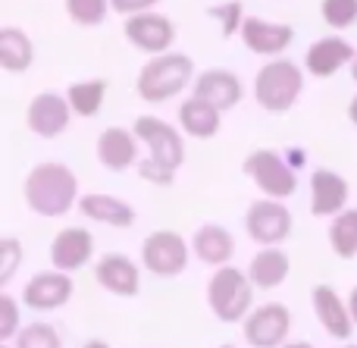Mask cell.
<instances>
[{"label": "cell", "mask_w": 357, "mask_h": 348, "mask_svg": "<svg viewBox=\"0 0 357 348\" xmlns=\"http://www.w3.org/2000/svg\"><path fill=\"white\" fill-rule=\"evenodd\" d=\"M135 138L142 144H148L151 157L138 167L144 182H154V186H173L178 167L185 163V142L176 132V126L163 123L157 116H138L132 126Z\"/></svg>", "instance_id": "cell-1"}, {"label": "cell", "mask_w": 357, "mask_h": 348, "mask_svg": "<svg viewBox=\"0 0 357 348\" xmlns=\"http://www.w3.org/2000/svg\"><path fill=\"white\" fill-rule=\"evenodd\" d=\"M25 204L38 213V217H66L69 211L75 207V198H79V179L75 173L66 167V163H38L31 167V173L25 176Z\"/></svg>", "instance_id": "cell-2"}, {"label": "cell", "mask_w": 357, "mask_h": 348, "mask_svg": "<svg viewBox=\"0 0 357 348\" xmlns=\"http://www.w3.org/2000/svg\"><path fill=\"white\" fill-rule=\"evenodd\" d=\"M191 82H195V63H191V56L169 50V54L151 56L144 63L142 73H138L135 91L148 104H163V100L176 98L178 91H185Z\"/></svg>", "instance_id": "cell-3"}, {"label": "cell", "mask_w": 357, "mask_h": 348, "mask_svg": "<svg viewBox=\"0 0 357 348\" xmlns=\"http://www.w3.org/2000/svg\"><path fill=\"white\" fill-rule=\"evenodd\" d=\"M304 91V73L291 60H270L254 75V98L266 113H289Z\"/></svg>", "instance_id": "cell-4"}, {"label": "cell", "mask_w": 357, "mask_h": 348, "mask_svg": "<svg viewBox=\"0 0 357 348\" xmlns=\"http://www.w3.org/2000/svg\"><path fill=\"white\" fill-rule=\"evenodd\" d=\"M251 298H254V282L245 270L238 267H220L210 276L207 286V305L213 311L216 320L222 324H238L248 320L251 311Z\"/></svg>", "instance_id": "cell-5"}, {"label": "cell", "mask_w": 357, "mask_h": 348, "mask_svg": "<svg viewBox=\"0 0 357 348\" xmlns=\"http://www.w3.org/2000/svg\"><path fill=\"white\" fill-rule=\"evenodd\" d=\"M245 176L257 182V188L266 195L270 201L289 198L298 188V173L282 154L270 148H257L245 157Z\"/></svg>", "instance_id": "cell-6"}, {"label": "cell", "mask_w": 357, "mask_h": 348, "mask_svg": "<svg viewBox=\"0 0 357 348\" xmlns=\"http://www.w3.org/2000/svg\"><path fill=\"white\" fill-rule=\"evenodd\" d=\"M245 229L264 248H276L291 236V213L282 201H254L245 213Z\"/></svg>", "instance_id": "cell-7"}, {"label": "cell", "mask_w": 357, "mask_h": 348, "mask_svg": "<svg viewBox=\"0 0 357 348\" xmlns=\"http://www.w3.org/2000/svg\"><path fill=\"white\" fill-rule=\"evenodd\" d=\"M142 264L154 276H178L188 267V242L173 229H157L144 239Z\"/></svg>", "instance_id": "cell-8"}, {"label": "cell", "mask_w": 357, "mask_h": 348, "mask_svg": "<svg viewBox=\"0 0 357 348\" xmlns=\"http://www.w3.org/2000/svg\"><path fill=\"white\" fill-rule=\"evenodd\" d=\"M289 330H291V314L279 301L254 308L248 314L245 326H241L245 342L251 348H282L285 339H289Z\"/></svg>", "instance_id": "cell-9"}, {"label": "cell", "mask_w": 357, "mask_h": 348, "mask_svg": "<svg viewBox=\"0 0 357 348\" xmlns=\"http://www.w3.org/2000/svg\"><path fill=\"white\" fill-rule=\"evenodd\" d=\"M69 119H73V107H69V100L56 91L35 94L29 110H25V126H29V132L38 138L63 135V132L69 129Z\"/></svg>", "instance_id": "cell-10"}, {"label": "cell", "mask_w": 357, "mask_h": 348, "mask_svg": "<svg viewBox=\"0 0 357 348\" xmlns=\"http://www.w3.org/2000/svg\"><path fill=\"white\" fill-rule=\"evenodd\" d=\"M126 38L135 44L138 50L151 56H160V54H169L176 41V25L169 22V16L163 13H142V16H129L126 19Z\"/></svg>", "instance_id": "cell-11"}, {"label": "cell", "mask_w": 357, "mask_h": 348, "mask_svg": "<svg viewBox=\"0 0 357 348\" xmlns=\"http://www.w3.org/2000/svg\"><path fill=\"white\" fill-rule=\"evenodd\" d=\"M238 38L251 54L279 60V54L289 50L291 41H295V29L285 22H270V19H264V16H248Z\"/></svg>", "instance_id": "cell-12"}, {"label": "cell", "mask_w": 357, "mask_h": 348, "mask_svg": "<svg viewBox=\"0 0 357 348\" xmlns=\"http://www.w3.org/2000/svg\"><path fill=\"white\" fill-rule=\"evenodd\" d=\"M94 255V239L85 226H66L50 242V264L56 273H75Z\"/></svg>", "instance_id": "cell-13"}, {"label": "cell", "mask_w": 357, "mask_h": 348, "mask_svg": "<svg viewBox=\"0 0 357 348\" xmlns=\"http://www.w3.org/2000/svg\"><path fill=\"white\" fill-rule=\"evenodd\" d=\"M241 94H245L241 79L235 73H229V69H204V73L195 79V88H191V98L216 107L220 113L238 107Z\"/></svg>", "instance_id": "cell-14"}, {"label": "cell", "mask_w": 357, "mask_h": 348, "mask_svg": "<svg viewBox=\"0 0 357 348\" xmlns=\"http://www.w3.org/2000/svg\"><path fill=\"white\" fill-rule=\"evenodd\" d=\"M348 182L335 169H314L310 176V213L314 217H339L348 211Z\"/></svg>", "instance_id": "cell-15"}, {"label": "cell", "mask_w": 357, "mask_h": 348, "mask_svg": "<svg viewBox=\"0 0 357 348\" xmlns=\"http://www.w3.org/2000/svg\"><path fill=\"white\" fill-rule=\"evenodd\" d=\"M354 56H357V50L342 35L317 38L307 47V54H304V69H307L310 75H317V79H329V75H335L342 66L354 63Z\"/></svg>", "instance_id": "cell-16"}, {"label": "cell", "mask_w": 357, "mask_h": 348, "mask_svg": "<svg viewBox=\"0 0 357 348\" xmlns=\"http://www.w3.org/2000/svg\"><path fill=\"white\" fill-rule=\"evenodd\" d=\"M310 298H314V314H317V320H320V326L326 330V336L339 339V342L351 339V330H354L351 311H348V305L339 298V292H335L333 286H326V282L314 286Z\"/></svg>", "instance_id": "cell-17"}, {"label": "cell", "mask_w": 357, "mask_h": 348, "mask_svg": "<svg viewBox=\"0 0 357 348\" xmlns=\"http://www.w3.org/2000/svg\"><path fill=\"white\" fill-rule=\"evenodd\" d=\"M94 280L100 289L119 295V298H132L142 289V273H138V264L126 255H107L100 257V264L94 267Z\"/></svg>", "instance_id": "cell-18"}, {"label": "cell", "mask_w": 357, "mask_h": 348, "mask_svg": "<svg viewBox=\"0 0 357 348\" xmlns=\"http://www.w3.org/2000/svg\"><path fill=\"white\" fill-rule=\"evenodd\" d=\"M73 298V280L69 273H38L29 280L22 301L31 311H56Z\"/></svg>", "instance_id": "cell-19"}, {"label": "cell", "mask_w": 357, "mask_h": 348, "mask_svg": "<svg viewBox=\"0 0 357 348\" xmlns=\"http://www.w3.org/2000/svg\"><path fill=\"white\" fill-rule=\"evenodd\" d=\"M191 251L201 264L210 267H229V257L235 255V239L229 229L216 223H201L191 236Z\"/></svg>", "instance_id": "cell-20"}, {"label": "cell", "mask_w": 357, "mask_h": 348, "mask_svg": "<svg viewBox=\"0 0 357 348\" xmlns=\"http://www.w3.org/2000/svg\"><path fill=\"white\" fill-rule=\"evenodd\" d=\"M138 157V138L135 132H126L119 126H110V129L100 132L98 138V160L104 163L107 169L119 173V169L132 167Z\"/></svg>", "instance_id": "cell-21"}, {"label": "cell", "mask_w": 357, "mask_h": 348, "mask_svg": "<svg viewBox=\"0 0 357 348\" xmlns=\"http://www.w3.org/2000/svg\"><path fill=\"white\" fill-rule=\"evenodd\" d=\"M79 211L94 223H107L116 229L135 223V207L126 204L116 195H85V198H79Z\"/></svg>", "instance_id": "cell-22"}, {"label": "cell", "mask_w": 357, "mask_h": 348, "mask_svg": "<svg viewBox=\"0 0 357 348\" xmlns=\"http://www.w3.org/2000/svg\"><path fill=\"white\" fill-rule=\"evenodd\" d=\"M254 289H276L285 282L289 276V255L282 248H260L251 257V267H248Z\"/></svg>", "instance_id": "cell-23"}, {"label": "cell", "mask_w": 357, "mask_h": 348, "mask_svg": "<svg viewBox=\"0 0 357 348\" xmlns=\"http://www.w3.org/2000/svg\"><path fill=\"white\" fill-rule=\"evenodd\" d=\"M35 63V44L16 25H3L0 29V66L6 73H25Z\"/></svg>", "instance_id": "cell-24"}, {"label": "cell", "mask_w": 357, "mask_h": 348, "mask_svg": "<svg viewBox=\"0 0 357 348\" xmlns=\"http://www.w3.org/2000/svg\"><path fill=\"white\" fill-rule=\"evenodd\" d=\"M220 116L222 113L216 110V107L204 104V100H197V98L182 100V107H178V126H182V132L191 138H213L222 126Z\"/></svg>", "instance_id": "cell-25"}, {"label": "cell", "mask_w": 357, "mask_h": 348, "mask_svg": "<svg viewBox=\"0 0 357 348\" xmlns=\"http://www.w3.org/2000/svg\"><path fill=\"white\" fill-rule=\"evenodd\" d=\"M107 98V82L104 79H88V82H73L66 88V100L73 107L75 116H94L104 107Z\"/></svg>", "instance_id": "cell-26"}, {"label": "cell", "mask_w": 357, "mask_h": 348, "mask_svg": "<svg viewBox=\"0 0 357 348\" xmlns=\"http://www.w3.org/2000/svg\"><path fill=\"white\" fill-rule=\"evenodd\" d=\"M329 245L342 261L357 257V207H348L329 223Z\"/></svg>", "instance_id": "cell-27"}, {"label": "cell", "mask_w": 357, "mask_h": 348, "mask_svg": "<svg viewBox=\"0 0 357 348\" xmlns=\"http://www.w3.org/2000/svg\"><path fill=\"white\" fill-rule=\"evenodd\" d=\"M63 6H66V16L75 25H85V29L100 25L107 19V13L113 10L110 0H63Z\"/></svg>", "instance_id": "cell-28"}, {"label": "cell", "mask_w": 357, "mask_h": 348, "mask_svg": "<svg viewBox=\"0 0 357 348\" xmlns=\"http://www.w3.org/2000/svg\"><path fill=\"white\" fill-rule=\"evenodd\" d=\"M207 16L220 22V31L222 38H232V35H241V25H245V6L238 0H226V3H213L207 6Z\"/></svg>", "instance_id": "cell-29"}, {"label": "cell", "mask_w": 357, "mask_h": 348, "mask_svg": "<svg viewBox=\"0 0 357 348\" xmlns=\"http://www.w3.org/2000/svg\"><path fill=\"white\" fill-rule=\"evenodd\" d=\"M13 348H63V342H60V333L50 324H29L22 326Z\"/></svg>", "instance_id": "cell-30"}, {"label": "cell", "mask_w": 357, "mask_h": 348, "mask_svg": "<svg viewBox=\"0 0 357 348\" xmlns=\"http://www.w3.org/2000/svg\"><path fill=\"white\" fill-rule=\"evenodd\" d=\"M323 22L333 25V29H351L357 22V0H323L320 3Z\"/></svg>", "instance_id": "cell-31"}, {"label": "cell", "mask_w": 357, "mask_h": 348, "mask_svg": "<svg viewBox=\"0 0 357 348\" xmlns=\"http://www.w3.org/2000/svg\"><path fill=\"white\" fill-rule=\"evenodd\" d=\"M22 333L19 326V305L13 295H0V342H16V336Z\"/></svg>", "instance_id": "cell-32"}, {"label": "cell", "mask_w": 357, "mask_h": 348, "mask_svg": "<svg viewBox=\"0 0 357 348\" xmlns=\"http://www.w3.org/2000/svg\"><path fill=\"white\" fill-rule=\"evenodd\" d=\"M19 261H22V245H19V239H13V236L0 239V286H6V282L16 276Z\"/></svg>", "instance_id": "cell-33"}, {"label": "cell", "mask_w": 357, "mask_h": 348, "mask_svg": "<svg viewBox=\"0 0 357 348\" xmlns=\"http://www.w3.org/2000/svg\"><path fill=\"white\" fill-rule=\"evenodd\" d=\"M160 3V0H110L113 13H119V16H142V13H151L154 6Z\"/></svg>", "instance_id": "cell-34"}, {"label": "cell", "mask_w": 357, "mask_h": 348, "mask_svg": "<svg viewBox=\"0 0 357 348\" xmlns=\"http://www.w3.org/2000/svg\"><path fill=\"white\" fill-rule=\"evenodd\" d=\"M285 160H289L291 167L298 169V167H304V163H307V154H304V151H298V148H291V151H289V157H285Z\"/></svg>", "instance_id": "cell-35"}, {"label": "cell", "mask_w": 357, "mask_h": 348, "mask_svg": "<svg viewBox=\"0 0 357 348\" xmlns=\"http://www.w3.org/2000/svg\"><path fill=\"white\" fill-rule=\"evenodd\" d=\"M348 311H351V320H354V326H357V286L351 289V295H348Z\"/></svg>", "instance_id": "cell-36"}, {"label": "cell", "mask_w": 357, "mask_h": 348, "mask_svg": "<svg viewBox=\"0 0 357 348\" xmlns=\"http://www.w3.org/2000/svg\"><path fill=\"white\" fill-rule=\"evenodd\" d=\"M348 116H351V123L357 126V94L351 98V104H348Z\"/></svg>", "instance_id": "cell-37"}, {"label": "cell", "mask_w": 357, "mask_h": 348, "mask_svg": "<svg viewBox=\"0 0 357 348\" xmlns=\"http://www.w3.org/2000/svg\"><path fill=\"white\" fill-rule=\"evenodd\" d=\"M85 348H110V345H107V342H100V339H88Z\"/></svg>", "instance_id": "cell-38"}, {"label": "cell", "mask_w": 357, "mask_h": 348, "mask_svg": "<svg viewBox=\"0 0 357 348\" xmlns=\"http://www.w3.org/2000/svg\"><path fill=\"white\" fill-rule=\"evenodd\" d=\"M282 348H314L310 342H289V345H282Z\"/></svg>", "instance_id": "cell-39"}, {"label": "cell", "mask_w": 357, "mask_h": 348, "mask_svg": "<svg viewBox=\"0 0 357 348\" xmlns=\"http://www.w3.org/2000/svg\"><path fill=\"white\" fill-rule=\"evenodd\" d=\"M351 79L357 82V56H354V63H351Z\"/></svg>", "instance_id": "cell-40"}, {"label": "cell", "mask_w": 357, "mask_h": 348, "mask_svg": "<svg viewBox=\"0 0 357 348\" xmlns=\"http://www.w3.org/2000/svg\"><path fill=\"white\" fill-rule=\"evenodd\" d=\"M220 348H235V345H220Z\"/></svg>", "instance_id": "cell-41"}, {"label": "cell", "mask_w": 357, "mask_h": 348, "mask_svg": "<svg viewBox=\"0 0 357 348\" xmlns=\"http://www.w3.org/2000/svg\"><path fill=\"white\" fill-rule=\"evenodd\" d=\"M0 348H10V345H0Z\"/></svg>", "instance_id": "cell-42"}, {"label": "cell", "mask_w": 357, "mask_h": 348, "mask_svg": "<svg viewBox=\"0 0 357 348\" xmlns=\"http://www.w3.org/2000/svg\"><path fill=\"white\" fill-rule=\"evenodd\" d=\"M348 348H357V345H348Z\"/></svg>", "instance_id": "cell-43"}]
</instances>
